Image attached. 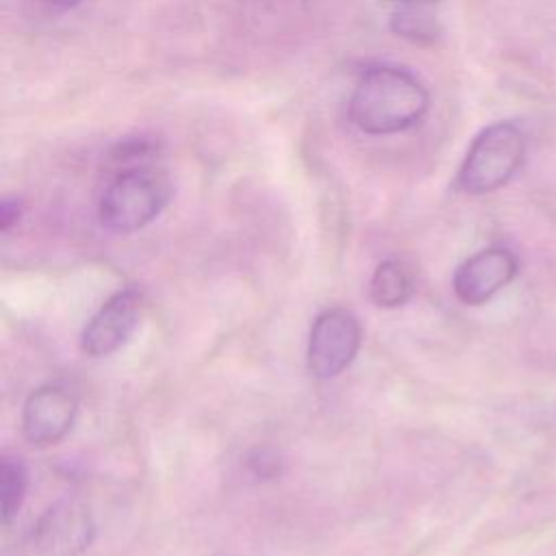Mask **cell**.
Returning a JSON list of instances; mask_svg holds the SVG:
<instances>
[{"instance_id": "6da1fadb", "label": "cell", "mask_w": 556, "mask_h": 556, "mask_svg": "<svg viewBox=\"0 0 556 556\" xmlns=\"http://www.w3.org/2000/svg\"><path fill=\"white\" fill-rule=\"evenodd\" d=\"M430 104L426 87L406 70H367L350 98V119L367 135H395L421 122Z\"/></svg>"}, {"instance_id": "7a4b0ae2", "label": "cell", "mask_w": 556, "mask_h": 556, "mask_svg": "<svg viewBox=\"0 0 556 556\" xmlns=\"http://www.w3.org/2000/svg\"><path fill=\"white\" fill-rule=\"evenodd\" d=\"M169 195L165 174L146 163L130 165L106 185L98 204L100 224L119 235L141 230L165 208Z\"/></svg>"}, {"instance_id": "3957f363", "label": "cell", "mask_w": 556, "mask_h": 556, "mask_svg": "<svg viewBox=\"0 0 556 556\" xmlns=\"http://www.w3.org/2000/svg\"><path fill=\"white\" fill-rule=\"evenodd\" d=\"M526 135L515 122H493L471 141L456 176L460 191L471 195L504 187L521 167Z\"/></svg>"}, {"instance_id": "277c9868", "label": "cell", "mask_w": 556, "mask_h": 556, "mask_svg": "<svg viewBox=\"0 0 556 556\" xmlns=\"http://www.w3.org/2000/svg\"><path fill=\"white\" fill-rule=\"evenodd\" d=\"M363 341L358 317L343 308L332 306L321 311L308 332L306 365L317 380H332L341 376L356 358Z\"/></svg>"}, {"instance_id": "5b68a950", "label": "cell", "mask_w": 556, "mask_h": 556, "mask_svg": "<svg viewBox=\"0 0 556 556\" xmlns=\"http://www.w3.org/2000/svg\"><path fill=\"white\" fill-rule=\"evenodd\" d=\"M141 293L132 287L115 291L85 324L80 350L91 358H104L122 350L141 319Z\"/></svg>"}, {"instance_id": "8992f818", "label": "cell", "mask_w": 556, "mask_h": 556, "mask_svg": "<svg viewBox=\"0 0 556 556\" xmlns=\"http://www.w3.org/2000/svg\"><path fill=\"white\" fill-rule=\"evenodd\" d=\"M96 523L78 500H61L50 506L35 526V556H80L93 539Z\"/></svg>"}, {"instance_id": "52a82bcc", "label": "cell", "mask_w": 556, "mask_h": 556, "mask_svg": "<svg viewBox=\"0 0 556 556\" xmlns=\"http://www.w3.org/2000/svg\"><path fill=\"white\" fill-rule=\"evenodd\" d=\"M76 415L74 393L61 384H43L22 406V434L35 447H52L72 432Z\"/></svg>"}, {"instance_id": "ba28073f", "label": "cell", "mask_w": 556, "mask_h": 556, "mask_svg": "<svg viewBox=\"0 0 556 556\" xmlns=\"http://www.w3.org/2000/svg\"><path fill=\"white\" fill-rule=\"evenodd\" d=\"M517 271V256L508 248L491 245L471 254L456 267L452 289L463 304L480 306L510 285Z\"/></svg>"}, {"instance_id": "9c48e42d", "label": "cell", "mask_w": 556, "mask_h": 556, "mask_svg": "<svg viewBox=\"0 0 556 556\" xmlns=\"http://www.w3.org/2000/svg\"><path fill=\"white\" fill-rule=\"evenodd\" d=\"M415 293L413 271L397 258L382 261L369 278V298L380 308H400Z\"/></svg>"}, {"instance_id": "30bf717a", "label": "cell", "mask_w": 556, "mask_h": 556, "mask_svg": "<svg viewBox=\"0 0 556 556\" xmlns=\"http://www.w3.org/2000/svg\"><path fill=\"white\" fill-rule=\"evenodd\" d=\"M28 491V467L15 454H4L0 460V500L2 521L11 523L20 513Z\"/></svg>"}, {"instance_id": "8fae6325", "label": "cell", "mask_w": 556, "mask_h": 556, "mask_svg": "<svg viewBox=\"0 0 556 556\" xmlns=\"http://www.w3.org/2000/svg\"><path fill=\"white\" fill-rule=\"evenodd\" d=\"M22 215V202L17 198H7L0 204V228L7 232L13 224H17Z\"/></svg>"}, {"instance_id": "7c38bea8", "label": "cell", "mask_w": 556, "mask_h": 556, "mask_svg": "<svg viewBox=\"0 0 556 556\" xmlns=\"http://www.w3.org/2000/svg\"><path fill=\"white\" fill-rule=\"evenodd\" d=\"M250 463H252V467H254V473H256V476H263V478L274 476V473L278 471V460H276V458H267V452H265V450H263V452H256V458L250 460Z\"/></svg>"}, {"instance_id": "4fadbf2b", "label": "cell", "mask_w": 556, "mask_h": 556, "mask_svg": "<svg viewBox=\"0 0 556 556\" xmlns=\"http://www.w3.org/2000/svg\"><path fill=\"white\" fill-rule=\"evenodd\" d=\"M50 4H54V7H59V9H72V7H76L80 0H48Z\"/></svg>"}, {"instance_id": "5bb4252c", "label": "cell", "mask_w": 556, "mask_h": 556, "mask_svg": "<svg viewBox=\"0 0 556 556\" xmlns=\"http://www.w3.org/2000/svg\"><path fill=\"white\" fill-rule=\"evenodd\" d=\"M393 2H402V4H406V7H419V4H428V2H432V0H393Z\"/></svg>"}]
</instances>
